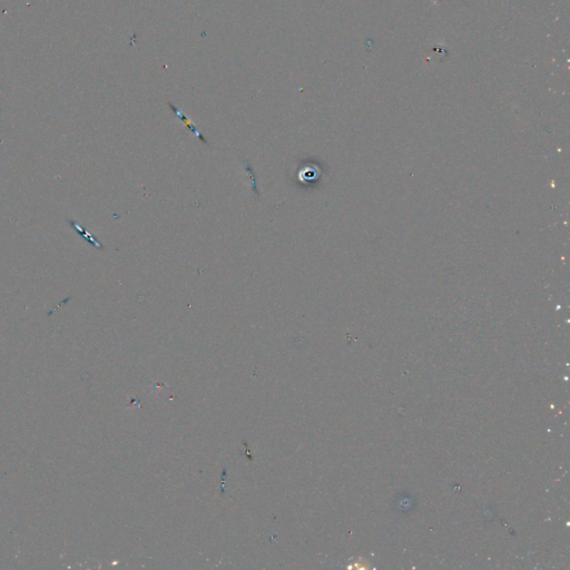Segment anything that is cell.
Instances as JSON below:
<instances>
[{"label": "cell", "mask_w": 570, "mask_h": 570, "mask_svg": "<svg viewBox=\"0 0 570 570\" xmlns=\"http://www.w3.org/2000/svg\"><path fill=\"white\" fill-rule=\"evenodd\" d=\"M170 106H171V111H173V113H175V114L177 115V117H179V118L182 119V121H184V123L187 125V127L189 128V130H191V132H193L194 134H195L196 136L198 137V139H200V141H202L203 143H207L205 137L203 136V135L201 134L200 130H198V129L195 127V126H194V125L191 123V121H189V119L187 118L186 116H185V115L183 114L182 112H180L179 110H177V108H176V107L173 105V104H170Z\"/></svg>", "instance_id": "obj_1"}]
</instances>
